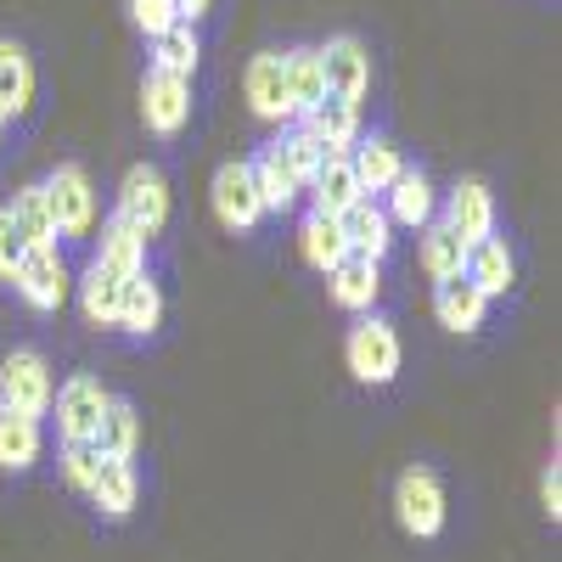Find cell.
Wrapping results in <instances>:
<instances>
[{"label": "cell", "instance_id": "obj_8", "mask_svg": "<svg viewBox=\"0 0 562 562\" xmlns=\"http://www.w3.org/2000/svg\"><path fill=\"white\" fill-rule=\"evenodd\" d=\"M140 113H147V130L180 135L186 119H192V79H186V74H164V68H147V85H140Z\"/></svg>", "mask_w": 562, "mask_h": 562}, {"label": "cell", "instance_id": "obj_24", "mask_svg": "<svg viewBox=\"0 0 562 562\" xmlns=\"http://www.w3.org/2000/svg\"><path fill=\"white\" fill-rule=\"evenodd\" d=\"M40 461V416H18L0 405V467L7 473H29Z\"/></svg>", "mask_w": 562, "mask_h": 562}, {"label": "cell", "instance_id": "obj_12", "mask_svg": "<svg viewBox=\"0 0 562 562\" xmlns=\"http://www.w3.org/2000/svg\"><path fill=\"white\" fill-rule=\"evenodd\" d=\"M445 225L456 231L467 248L484 243V237H495V198H490V186H484V180H461L456 192H450Z\"/></svg>", "mask_w": 562, "mask_h": 562}, {"label": "cell", "instance_id": "obj_37", "mask_svg": "<svg viewBox=\"0 0 562 562\" xmlns=\"http://www.w3.org/2000/svg\"><path fill=\"white\" fill-rule=\"evenodd\" d=\"M23 248H29V243L18 237V225H12V214L0 209V276H7V281H12V270H18Z\"/></svg>", "mask_w": 562, "mask_h": 562}, {"label": "cell", "instance_id": "obj_4", "mask_svg": "<svg viewBox=\"0 0 562 562\" xmlns=\"http://www.w3.org/2000/svg\"><path fill=\"white\" fill-rule=\"evenodd\" d=\"M52 371H45V360L34 349H18L7 355V366H0V405L18 411V416H45L52 411Z\"/></svg>", "mask_w": 562, "mask_h": 562}, {"label": "cell", "instance_id": "obj_36", "mask_svg": "<svg viewBox=\"0 0 562 562\" xmlns=\"http://www.w3.org/2000/svg\"><path fill=\"white\" fill-rule=\"evenodd\" d=\"M97 461H102V450L90 445V439H63V479H68L74 490H90V473H97Z\"/></svg>", "mask_w": 562, "mask_h": 562}, {"label": "cell", "instance_id": "obj_33", "mask_svg": "<svg viewBox=\"0 0 562 562\" xmlns=\"http://www.w3.org/2000/svg\"><path fill=\"white\" fill-rule=\"evenodd\" d=\"M383 214L400 220V225H428V220H434V186L405 169V175L389 186V209H383Z\"/></svg>", "mask_w": 562, "mask_h": 562}, {"label": "cell", "instance_id": "obj_34", "mask_svg": "<svg viewBox=\"0 0 562 562\" xmlns=\"http://www.w3.org/2000/svg\"><path fill=\"white\" fill-rule=\"evenodd\" d=\"M281 147H288V164H293V180H299V192H304V186L315 180V169L326 164V158H338L333 147H326V140L315 135V130H288V135H281Z\"/></svg>", "mask_w": 562, "mask_h": 562}, {"label": "cell", "instance_id": "obj_28", "mask_svg": "<svg viewBox=\"0 0 562 562\" xmlns=\"http://www.w3.org/2000/svg\"><path fill=\"white\" fill-rule=\"evenodd\" d=\"M299 248H304V259H310V270H333L344 254H349V243H344V225L333 220V214H315L310 209V220H304V231H299Z\"/></svg>", "mask_w": 562, "mask_h": 562}, {"label": "cell", "instance_id": "obj_21", "mask_svg": "<svg viewBox=\"0 0 562 562\" xmlns=\"http://www.w3.org/2000/svg\"><path fill=\"white\" fill-rule=\"evenodd\" d=\"M304 130H315L326 147L333 153H349L355 147V130H360V102H349V97H333V90H326V97L299 119Z\"/></svg>", "mask_w": 562, "mask_h": 562}, {"label": "cell", "instance_id": "obj_10", "mask_svg": "<svg viewBox=\"0 0 562 562\" xmlns=\"http://www.w3.org/2000/svg\"><path fill=\"white\" fill-rule=\"evenodd\" d=\"M214 214H220V225H231V231H248V225H259L265 203H259L254 169H248L243 158L214 169Z\"/></svg>", "mask_w": 562, "mask_h": 562}, {"label": "cell", "instance_id": "obj_22", "mask_svg": "<svg viewBox=\"0 0 562 562\" xmlns=\"http://www.w3.org/2000/svg\"><path fill=\"white\" fill-rule=\"evenodd\" d=\"M124 281H130V276H119V270H108V265L90 259V270H85V281H79V304H85V321H90V326H113V321H119Z\"/></svg>", "mask_w": 562, "mask_h": 562}, {"label": "cell", "instance_id": "obj_1", "mask_svg": "<svg viewBox=\"0 0 562 562\" xmlns=\"http://www.w3.org/2000/svg\"><path fill=\"white\" fill-rule=\"evenodd\" d=\"M344 360H349V371H355L360 383L383 389V383H394V378H400V333H394L389 321L366 315V321H355V326H349V338H344Z\"/></svg>", "mask_w": 562, "mask_h": 562}, {"label": "cell", "instance_id": "obj_38", "mask_svg": "<svg viewBox=\"0 0 562 562\" xmlns=\"http://www.w3.org/2000/svg\"><path fill=\"white\" fill-rule=\"evenodd\" d=\"M540 501H546V518L557 524V518H562V467H557V461L540 473Z\"/></svg>", "mask_w": 562, "mask_h": 562}, {"label": "cell", "instance_id": "obj_19", "mask_svg": "<svg viewBox=\"0 0 562 562\" xmlns=\"http://www.w3.org/2000/svg\"><path fill=\"white\" fill-rule=\"evenodd\" d=\"M158 321H164V293H158V281H153L147 270H135V276L124 281V299H119V321H113V326H124L130 338H153Z\"/></svg>", "mask_w": 562, "mask_h": 562}, {"label": "cell", "instance_id": "obj_26", "mask_svg": "<svg viewBox=\"0 0 562 562\" xmlns=\"http://www.w3.org/2000/svg\"><path fill=\"white\" fill-rule=\"evenodd\" d=\"M198 57H203V45H198L192 18H180V23H169L164 34H153V68L192 79V74H198Z\"/></svg>", "mask_w": 562, "mask_h": 562}, {"label": "cell", "instance_id": "obj_18", "mask_svg": "<svg viewBox=\"0 0 562 562\" xmlns=\"http://www.w3.org/2000/svg\"><path fill=\"white\" fill-rule=\"evenodd\" d=\"M378 259H360V254H344L333 270H326V293H333V304L344 310H371L378 304Z\"/></svg>", "mask_w": 562, "mask_h": 562}, {"label": "cell", "instance_id": "obj_9", "mask_svg": "<svg viewBox=\"0 0 562 562\" xmlns=\"http://www.w3.org/2000/svg\"><path fill=\"white\" fill-rule=\"evenodd\" d=\"M108 400H113V394H108L97 378L74 371V378L52 394V405H57V434H63V439H97V422H102Z\"/></svg>", "mask_w": 562, "mask_h": 562}, {"label": "cell", "instance_id": "obj_17", "mask_svg": "<svg viewBox=\"0 0 562 562\" xmlns=\"http://www.w3.org/2000/svg\"><path fill=\"white\" fill-rule=\"evenodd\" d=\"M461 276L473 281L484 299H501V293H512V281H518V265H512V248H506L501 237H484V243L467 248Z\"/></svg>", "mask_w": 562, "mask_h": 562}, {"label": "cell", "instance_id": "obj_25", "mask_svg": "<svg viewBox=\"0 0 562 562\" xmlns=\"http://www.w3.org/2000/svg\"><path fill=\"white\" fill-rule=\"evenodd\" d=\"M304 192L315 198V214H344L355 198H360V186H355V169H349V158L338 153V158H326L321 169H315V180L304 186Z\"/></svg>", "mask_w": 562, "mask_h": 562}, {"label": "cell", "instance_id": "obj_2", "mask_svg": "<svg viewBox=\"0 0 562 562\" xmlns=\"http://www.w3.org/2000/svg\"><path fill=\"white\" fill-rule=\"evenodd\" d=\"M40 192H45V209H52L57 237H85L97 225V192H90V175L79 164H63L52 180H40Z\"/></svg>", "mask_w": 562, "mask_h": 562}, {"label": "cell", "instance_id": "obj_16", "mask_svg": "<svg viewBox=\"0 0 562 562\" xmlns=\"http://www.w3.org/2000/svg\"><path fill=\"white\" fill-rule=\"evenodd\" d=\"M484 310H490V299H484L461 270L434 281V315L450 326V333H479V326H484Z\"/></svg>", "mask_w": 562, "mask_h": 562}, {"label": "cell", "instance_id": "obj_23", "mask_svg": "<svg viewBox=\"0 0 562 562\" xmlns=\"http://www.w3.org/2000/svg\"><path fill=\"white\" fill-rule=\"evenodd\" d=\"M97 265H108V270H119V276H135V270H147V237L124 220V214H113L108 225H102V248H97Z\"/></svg>", "mask_w": 562, "mask_h": 562}, {"label": "cell", "instance_id": "obj_15", "mask_svg": "<svg viewBox=\"0 0 562 562\" xmlns=\"http://www.w3.org/2000/svg\"><path fill=\"white\" fill-rule=\"evenodd\" d=\"M85 495L102 506V518H130L135 495H140V479H135L130 456H102L97 473H90V490H85Z\"/></svg>", "mask_w": 562, "mask_h": 562}, {"label": "cell", "instance_id": "obj_7", "mask_svg": "<svg viewBox=\"0 0 562 562\" xmlns=\"http://www.w3.org/2000/svg\"><path fill=\"white\" fill-rule=\"evenodd\" d=\"M315 63H321V85L333 90V97H349L360 102L366 85H371V57L355 34H333L326 45H315Z\"/></svg>", "mask_w": 562, "mask_h": 562}, {"label": "cell", "instance_id": "obj_30", "mask_svg": "<svg viewBox=\"0 0 562 562\" xmlns=\"http://www.w3.org/2000/svg\"><path fill=\"white\" fill-rule=\"evenodd\" d=\"M97 445L102 456H135V445H140V416H135V405L130 400H108V411H102V422H97Z\"/></svg>", "mask_w": 562, "mask_h": 562}, {"label": "cell", "instance_id": "obj_11", "mask_svg": "<svg viewBox=\"0 0 562 562\" xmlns=\"http://www.w3.org/2000/svg\"><path fill=\"white\" fill-rule=\"evenodd\" d=\"M243 90H248V108H254L259 119H270V124H293V97H288V57H281V52H265V57H254V63H248V79H243Z\"/></svg>", "mask_w": 562, "mask_h": 562}, {"label": "cell", "instance_id": "obj_20", "mask_svg": "<svg viewBox=\"0 0 562 562\" xmlns=\"http://www.w3.org/2000/svg\"><path fill=\"white\" fill-rule=\"evenodd\" d=\"M248 169H254V186H259L265 214H270V209H276V214H281V209H293L299 180H293V164H288V147H281V140H270L259 158H248Z\"/></svg>", "mask_w": 562, "mask_h": 562}, {"label": "cell", "instance_id": "obj_3", "mask_svg": "<svg viewBox=\"0 0 562 562\" xmlns=\"http://www.w3.org/2000/svg\"><path fill=\"white\" fill-rule=\"evenodd\" d=\"M394 512H400V529L416 540H434L445 529V490L428 467H405L400 484H394Z\"/></svg>", "mask_w": 562, "mask_h": 562}, {"label": "cell", "instance_id": "obj_6", "mask_svg": "<svg viewBox=\"0 0 562 562\" xmlns=\"http://www.w3.org/2000/svg\"><path fill=\"white\" fill-rule=\"evenodd\" d=\"M12 288L23 293L29 310L52 315L63 299H68V270H63V254L57 248H23L18 270H12Z\"/></svg>", "mask_w": 562, "mask_h": 562}, {"label": "cell", "instance_id": "obj_5", "mask_svg": "<svg viewBox=\"0 0 562 562\" xmlns=\"http://www.w3.org/2000/svg\"><path fill=\"white\" fill-rule=\"evenodd\" d=\"M113 214H124L140 237H158L164 220H169V186H164V175L153 164H135L124 175V186H119V209Z\"/></svg>", "mask_w": 562, "mask_h": 562}, {"label": "cell", "instance_id": "obj_29", "mask_svg": "<svg viewBox=\"0 0 562 562\" xmlns=\"http://www.w3.org/2000/svg\"><path fill=\"white\" fill-rule=\"evenodd\" d=\"M12 225H18V237L29 248H57V225H52V209H45V192L40 186H23V192L7 203Z\"/></svg>", "mask_w": 562, "mask_h": 562}, {"label": "cell", "instance_id": "obj_14", "mask_svg": "<svg viewBox=\"0 0 562 562\" xmlns=\"http://www.w3.org/2000/svg\"><path fill=\"white\" fill-rule=\"evenodd\" d=\"M338 225H344V243H349V254H360V259H383L389 248H394V237H389V214H383V203L378 198H355L344 214H338Z\"/></svg>", "mask_w": 562, "mask_h": 562}, {"label": "cell", "instance_id": "obj_13", "mask_svg": "<svg viewBox=\"0 0 562 562\" xmlns=\"http://www.w3.org/2000/svg\"><path fill=\"white\" fill-rule=\"evenodd\" d=\"M344 158H349V169H355L360 198H378V192H389V186L405 175V158H400V147H394V140H383V135L355 140V147H349Z\"/></svg>", "mask_w": 562, "mask_h": 562}, {"label": "cell", "instance_id": "obj_31", "mask_svg": "<svg viewBox=\"0 0 562 562\" xmlns=\"http://www.w3.org/2000/svg\"><path fill=\"white\" fill-rule=\"evenodd\" d=\"M288 57V97H293V124L326 97L321 85V63H315V45H299V52H281Z\"/></svg>", "mask_w": 562, "mask_h": 562}, {"label": "cell", "instance_id": "obj_39", "mask_svg": "<svg viewBox=\"0 0 562 562\" xmlns=\"http://www.w3.org/2000/svg\"><path fill=\"white\" fill-rule=\"evenodd\" d=\"M209 7H214V0H180V12H186V18H192V23H198V18H203Z\"/></svg>", "mask_w": 562, "mask_h": 562}, {"label": "cell", "instance_id": "obj_40", "mask_svg": "<svg viewBox=\"0 0 562 562\" xmlns=\"http://www.w3.org/2000/svg\"><path fill=\"white\" fill-rule=\"evenodd\" d=\"M0 135H7V113H0Z\"/></svg>", "mask_w": 562, "mask_h": 562}, {"label": "cell", "instance_id": "obj_27", "mask_svg": "<svg viewBox=\"0 0 562 562\" xmlns=\"http://www.w3.org/2000/svg\"><path fill=\"white\" fill-rule=\"evenodd\" d=\"M29 102H34V68L23 57V45L0 40V113L18 119V113H29Z\"/></svg>", "mask_w": 562, "mask_h": 562}, {"label": "cell", "instance_id": "obj_35", "mask_svg": "<svg viewBox=\"0 0 562 562\" xmlns=\"http://www.w3.org/2000/svg\"><path fill=\"white\" fill-rule=\"evenodd\" d=\"M124 12H130V23H135L140 34H147V40L186 18V12H180V0H124Z\"/></svg>", "mask_w": 562, "mask_h": 562}, {"label": "cell", "instance_id": "obj_32", "mask_svg": "<svg viewBox=\"0 0 562 562\" xmlns=\"http://www.w3.org/2000/svg\"><path fill=\"white\" fill-rule=\"evenodd\" d=\"M461 265H467V243L456 237V231H450L445 220H428V225H422V270L439 281V276H456Z\"/></svg>", "mask_w": 562, "mask_h": 562}]
</instances>
